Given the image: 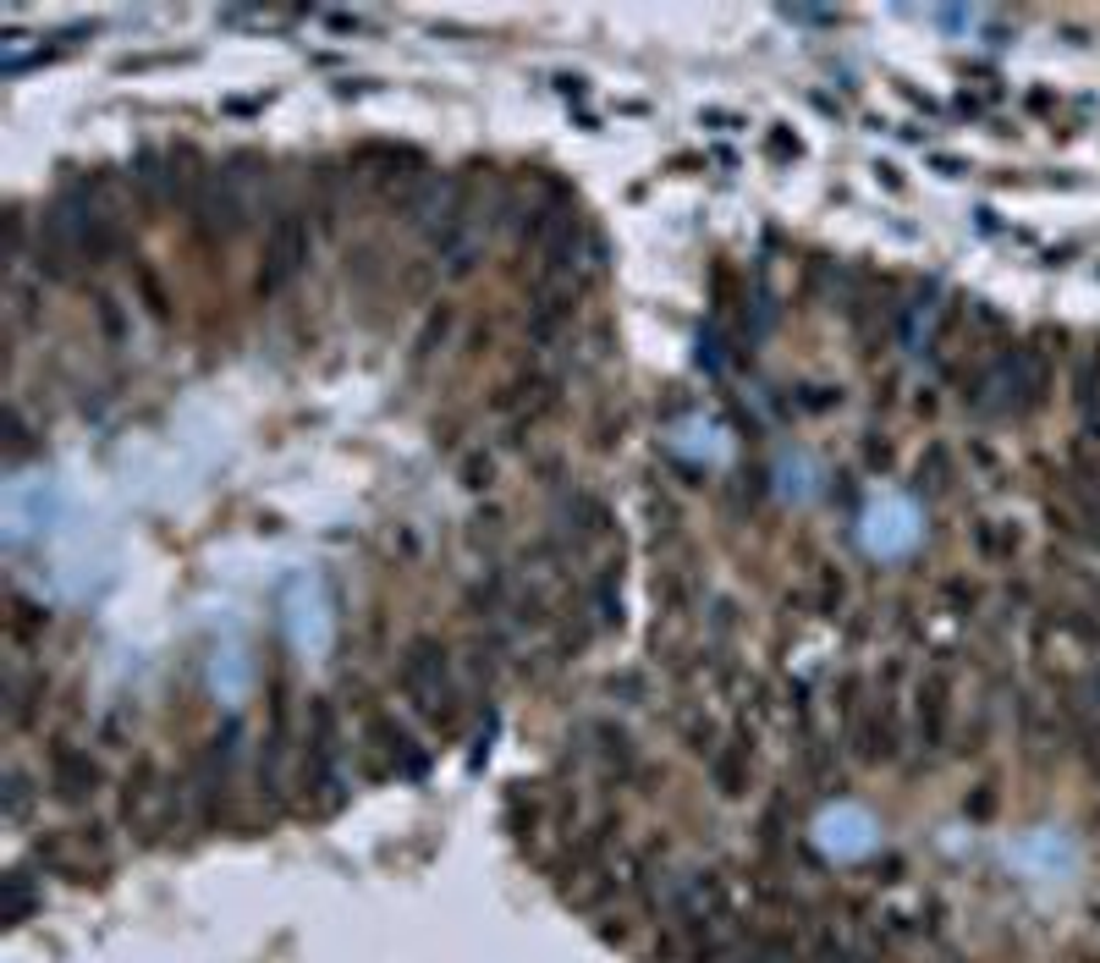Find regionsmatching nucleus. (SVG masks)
Returning a JSON list of instances; mask_svg holds the SVG:
<instances>
[{
	"mask_svg": "<svg viewBox=\"0 0 1100 963\" xmlns=\"http://www.w3.org/2000/svg\"><path fill=\"white\" fill-rule=\"evenodd\" d=\"M990 809H996V788L985 782V788H974V799H968V815H974V820H990Z\"/></svg>",
	"mask_w": 1100,
	"mask_h": 963,
	"instance_id": "nucleus-30",
	"label": "nucleus"
},
{
	"mask_svg": "<svg viewBox=\"0 0 1100 963\" xmlns=\"http://www.w3.org/2000/svg\"><path fill=\"white\" fill-rule=\"evenodd\" d=\"M836 716H842V738L853 744L864 716H870V677L864 672H842L836 677Z\"/></svg>",
	"mask_w": 1100,
	"mask_h": 963,
	"instance_id": "nucleus-13",
	"label": "nucleus"
},
{
	"mask_svg": "<svg viewBox=\"0 0 1100 963\" xmlns=\"http://www.w3.org/2000/svg\"><path fill=\"white\" fill-rule=\"evenodd\" d=\"M914 490L919 495H946L952 490V452H946L942 441H931L925 458L914 463Z\"/></svg>",
	"mask_w": 1100,
	"mask_h": 963,
	"instance_id": "nucleus-17",
	"label": "nucleus"
},
{
	"mask_svg": "<svg viewBox=\"0 0 1100 963\" xmlns=\"http://www.w3.org/2000/svg\"><path fill=\"white\" fill-rule=\"evenodd\" d=\"M842 402V391L836 386H803V397H798V408L803 413H825V408H836Z\"/></svg>",
	"mask_w": 1100,
	"mask_h": 963,
	"instance_id": "nucleus-26",
	"label": "nucleus"
},
{
	"mask_svg": "<svg viewBox=\"0 0 1100 963\" xmlns=\"http://www.w3.org/2000/svg\"><path fill=\"white\" fill-rule=\"evenodd\" d=\"M309 254H315V221L309 209H281L265 232V254H259V298H276L287 293L304 270H309Z\"/></svg>",
	"mask_w": 1100,
	"mask_h": 963,
	"instance_id": "nucleus-3",
	"label": "nucleus"
},
{
	"mask_svg": "<svg viewBox=\"0 0 1100 963\" xmlns=\"http://www.w3.org/2000/svg\"><path fill=\"white\" fill-rule=\"evenodd\" d=\"M155 799H160L155 760H150V755H138V760H133V771L122 777V820H127V826H150V803Z\"/></svg>",
	"mask_w": 1100,
	"mask_h": 963,
	"instance_id": "nucleus-12",
	"label": "nucleus"
},
{
	"mask_svg": "<svg viewBox=\"0 0 1100 963\" xmlns=\"http://www.w3.org/2000/svg\"><path fill=\"white\" fill-rule=\"evenodd\" d=\"M682 738H688V749H693V755H716V749H721V727H716V716H699V710L682 721Z\"/></svg>",
	"mask_w": 1100,
	"mask_h": 963,
	"instance_id": "nucleus-23",
	"label": "nucleus"
},
{
	"mask_svg": "<svg viewBox=\"0 0 1100 963\" xmlns=\"http://www.w3.org/2000/svg\"><path fill=\"white\" fill-rule=\"evenodd\" d=\"M562 529H567V540L573 545H584V540H600L606 529H611V506L595 495V490H567L562 495Z\"/></svg>",
	"mask_w": 1100,
	"mask_h": 963,
	"instance_id": "nucleus-10",
	"label": "nucleus"
},
{
	"mask_svg": "<svg viewBox=\"0 0 1100 963\" xmlns=\"http://www.w3.org/2000/svg\"><path fill=\"white\" fill-rule=\"evenodd\" d=\"M304 760H298V793H304V809L309 815H330L336 803L347 799L341 793V716H336V699H309V738H304Z\"/></svg>",
	"mask_w": 1100,
	"mask_h": 963,
	"instance_id": "nucleus-2",
	"label": "nucleus"
},
{
	"mask_svg": "<svg viewBox=\"0 0 1100 963\" xmlns=\"http://www.w3.org/2000/svg\"><path fill=\"white\" fill-rule=\"evenodd\" d=\"M842 601H847V578H842L836 567H814V590H809V606H814L820 617H836V612H842Z\"/></svg>",
	"mask_w": 1100,
	"mask_h": 963,
	"instance_id": "nucleus-19",
	"label": "nucleus"
},
{
	"mask_svg": "<svg viewBox=\"0 0 1100 963\" xmlns=\"http://www.w3.org/2000/svg\"><path fill=\"white\" fill-rule=\"evenodd\" d=\"M232 766H237V727H226V738H215V744L193 760V803H198V820H204V826H220V820H226V803H232Z\"/></svg>",
	"mask_w": 1100,
	"mask_h": 963,
	"instance_id": "nucleus-4",
	"label": "nucleus"
},
{
	"mask_svg": "<svg viewBox=\"0 0 1100 963\" xmlns=\"http://www.w3.org/2000/svg\"><path fill=\"white\" fill-rule=\"evenodd\" d=\"M765 155H771V161H798V155H803V144H798L787 127H771V133H765Z\"/></svg>",
	"mask_w": 1100,
	"mask_h": 963,
	"instance_id": "nucleus-27",
	"label": "nucleus"
},
{
	"mask_svg": "<svg viewBox=\"0 0 1100 963\" xmlns=\"http://www.w3.org/2000/svg\"><path fill=\"white\" fill-rule=\"evenodd\" d=\"M897 672H903V666H886V688L870 699V716H864V727H859V738H853V755H859L864 766H892V760L903 755V710H897V699H892Z\"/></svg>",
	"mask_w": 1100,
	"mask_h": 963,
	"instance_id": "nucleus-5",
	"label": "nucleus"
},
{
	"mask_svg": "<svg viewBox=\"0 0 1100 963\" xmlns=\"http://www.w3.org/2000/svg\"><path fill=\"white\" fill-rule=\"evenodd\" d=\"M942 606L952 617H968L974 606H979V584L974 578H946L942 584Z\"/></svg>",
	"mask_w": 1100,
	"mask_h": 963,
	"instance_id": "nucleus-24",
	"label": "nucleus"
},
{
	"mask_svg": "<svg viewBox=\"0 0 1100 963\" xmlns=\"http://www.w3.org/2000/svg\"><path fill=\"white\" fill-rule=\"evenodd\" d=\"M33 909H39L33 875H28V870H11V875H6V920H11V925H22Z\"/></svg>",
	"mask_w": 1100,
	"mask_h": 963,
	"instance_id": "nucleus-20",
	"label": "nucleus"
},
{
	"mask_svg": "<svg viewBox=\"0 0 1100 963\" xmlns=\"http://www.w3.org/2000/svg\"><path fill=\"white\" fill-rule=\"evenodd\" d=\"M452 320H458L452 309L430 315V325H424V330H419V341H413V369H424V363H430V358H435V352L446 347V336H452Z\"/></svg>",
	"mask_w": 1100,
	"mask_h": 963,
	"instance_id": "nucleus-21",
	"label": "nucleus"
},
{
	"mask_svg": "<svg viewBox=\"0 0 1100 963\" xmlns=\"http://www.w3.org/2000/svg\"><path fill=\"white\" fill-rule=\"evenodd\" d=\"M94 315H100V330L111 336V341H122V309H116V298H94Z\"/></svg>",
	"mask_w": 1100,
	"mask_h": 963,
	"instance_id": "nucleus-29",
	"label": "nucleus"
},
{
	"mask_svg": "<svg viewBox=\"0 0 1100 963\" xmlns=\"http://www.w3.org/2000/svg\"><path fill=\"white\" fill-rule=\"evenodd\" d=\"M1051 386H1057V369H1051V352L1040 341H1024L1012 347V413L1029 419L1051 402Z\"/></svg>",
	"mask_w": 1100,
	"mask_h": 963,
	"instance_id": "nucleus-6",
	"label": "nucleus"
},
{
	"mask_svg": "<svg viewBox=\"0 0 1100 963\" xmlns=\"http://www.w3.org/2000/svg\"><path fill=\"white\" fill-rule=\"evenodd\" d=\"M402 694L413 699V710L441 738L463 733V699H458V677H452V649L435 634L408 639V649H402Z\"/></svg>",
	"mask_w": 1100,
	"mask_h": 963,
	"instance_id": "nucleus-1",
	"label": "nucleus"
},
{
	"mask_svg": "<svg viewBox=\"0 0 1100 963\" xmlns=\"http://www.w3.org/2000/svg\"><path fill=\"white\" fill-rule=\"evenodd\" d=\"M44 672H22V666H11L6 672V721L17 727V733H28L33 727V716H39V705H44Z\"/></svg>",
	"mask_w": 1100,
	"mask_h": 963,
	"instance_id": "nucleus-11",
	"label": "nucleus"
},
{
	"mask_svg": "<svg viewBox=\"0 0 1100 963\" xmlns=\"http://www.w3.org/2000/svg\"><path fill=\"white\" fill-rule=\"evenodd\" d=\"M578 315V287H567V281H551V287H539L534 293V304H528V341H556L567 325Z\"/></svg>",
	"mask_w": 1100,
	"mask_h": 963,
	"instance_id": "nucleus-9",
	"label": "nucleus"
},
{
	"mask_svg": "<svg viewBox=\"0 0 1100 963\" xmlns=\"http://www.w3.org/2000/svg\"><path fill=\"white\" fill-rule=\"evenodd\" d=\"M33 447H39V441H33V424H28V419H22V408L11 402V408H6V463L17 469Z\"/></svg>",
	"mask_w": 1100,
	"mask_h": 963,
	"instance_id": "nucleus-22",
	"label": "nucleus"
},
{
	"mask_svg": "<svg viewBox=\"0 0 1100 963\" xmlns=\"http://www.w3.org/2000/svg\"><path fill=\"white\" fill-rule=\"evenodd\" d=\"M914 727H919V749H942L946 744V727H952V672H946V655L914 688Z\"/></svg>",
	"mask_w": 1100,
	"mask_h": 963,
	"instance_id": "nucleus-7",
	"label": "nucleus"
},
{
	"mask_svg": "<svg viewBox=\"0 0 1100 963\" xmlns=\"http://www.w3.org/2000/svg\"><path fill=\"white\" fill-rule=\"evenodd\" d=\"M100 788H105V771L94 766L89 749H72V744L50 749V793L61 803H89Z\"/></svg>",
	"mask_w": 1100,
	"mask_h": 963,
	"instance_id": "nucleus-8",
	"label": "nucleus"
},
{
	"mask_svg": "<svg viewBox=\"0 0 1100 963\" xmlns=\"http://www.w3.org/2000/svg\"><path fill=\"white\" fill-rule=\"evenodd\" d=\"M138 293H144V304H150V315H155V320H171V298H165V287H160V276L150 270V265L138 270Z\"/></svg>",
	"mask_w": 1100,
	"mask_h": 963,
	"instance_id": "nucleus-25",
	"label": "nucleus"
},
{
	"mask_svg": "<svg viewBox=\"0 0 1100 963\" xmlns=\"http://www.w3.org/2000/svg\"><path fill=\"white\" fill-rule=\"evenodd\" d=\"M44 628H50V612L39 601H28L22 590H11L6 595V634H11V644H33Z\"/></svg>",
	"mask_w": 1100,
	"mask_h": 963,
	"instance_id": "nucleus-14",
	"label": "nucleus"
},
{
	"mask_svg": "<svg viewBox=\"0 0 1100 963\" xmlns=\"http://www.w3.org/2000/svg\"><path fill=\"white\" fill-rule=\"evenodd\" d=\"M1096 920H1100V909H1096Z\"/></svg>",
	"mask_w": 1100,
	"mask_h": 963,
	"instance_id": "nucleus-32",
	"label": "nucleus"
},
{
	"mask_svg": "<svg viewBox=\"0 0 1100 963\" xmlns=\"http://www.w3.org/2000/svg\"><path fill=\"white\" fill-rule=\"evenodd\" d=\"M1018 545H1024V534H1018L1012 523H996V518H979V523H974V551H979L985 562H1012Z\"/></svg>",
	"mask_w": 1100,
	"mask_h": 963,
	"instance_id": "nucleus-15",
	"label": "nucleus"
},
{
	"mask_svg": "<svg viewBox=\"0 0 1100 963\" xmlns=\"http://www.w3.org/2000/svg\"><path fill=\"white\" fill-rule=\"evenodd\" d=\"M1073 402L1096 419L1100 413V341L1090 352H1079V363H1073Z\"/></svg>",
	"mask_w": 1100,
	"mask_h": 963,
	"instance_id": "nucleus-18",
	"label": "nucleus"
},
{
	"mask_svg": "<svg viewBox=\"0 0 1100 963\" xmlns=\"http://www.w3.org/2000/svg\"><path fill=\"white\" fill-rule=\"evenodd\" d=\"M864 458H870L875 469H886V463H892V447H881V441H870V447H864Z\"/></svg>",
	"mask_w": 1100,
	"mask_h": 963,
	"instance_id": "nucleus-31",
	"label": "nucleus"
},
{
	"mask_svg": "<svg viewBox=\"0 0 1100 963\" xmlns=\"http://www.w3.org/2000/svg\"><path fill=\"white\" fill-rule=\"evenodd\" d=\"M693 595H699V584H693L688 567H660V573H655V601H660V612L682 617V612L693 606Z\"/></svg>",
	"mask_w": 1100,
	"mask_h": 963,
	"instance_id": "nucleus-16",
	"label": "nucleus"
},
{
	"mask_svg": "<svg viewBox=\"0 0 1100 963\" xmlns=\"http://www.w3.org/2000/svg\"><path fill=\"white\" fill-rule=\"evenodd\" d=\"M463 484H469V490H490V484H495V463H490L484 452H473L469 463H463Z\"/></svg>",
	"mask_w": 1100,
	"mask_h": 963,
	"instance_id": "nucleus-28",
	"label": "nucleus"
}]
</instances>
